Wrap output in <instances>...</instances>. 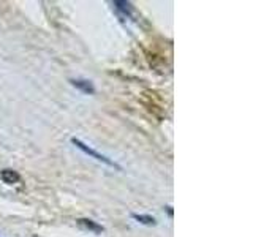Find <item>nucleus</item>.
Masks as SVG:
<instances>
[{
    "label": "nucleus",
    "mask_w": 253,
    "mask_h": 237,
    "mask_svg": "<svg viewBox=\"0 0 253 237\" xmlns=\"http://www.w3.org/2000/svg\"><path fill=\"white\" fill-rule=\"evenodd\" d=\"M71 142H73V144H75L79 150H81V152H84L85 155H89L90 158H93V160H97V161H100V163H103V164H106V166H109V168H116V169H119V171L122 169L117 163H114L113 160H109L108 157H105L103 154H100V152H97V150H93L92 147H89L87 144H84V142H83L81 139L73 138V139H71Z\"/></svg>",
    "instance_id": "obj_1"
},
{
    "label": "nucleus",
    "mask_w": 253,
    "mask_h": 237,
    "mask_svg": "<svg viewBox=\"0 0 253 237\" xmlns=\"http://www.w3.org/2000/svg\"><path fill=\"white\" fill-rule=\"evenodd\" d=\"M71 84H73L76 89H79L81 92L87 93V95H92L95 93V87L90 81H87V79H71L70 81Z\"/></svg>",
    "instance_id": "obj_2"
},
{
    "label": "nucleus",
    "mask_w": 253,
    "mask_h": 237,
    "mask_svg": "<svg viewBox=\"0 0 253 237\" xmlns=\"http://www.w3.org/2000/svg\"><path fill=\"white\" fill-rule=\"evenodd\" d=\"M0 179H2L6 185H13V184H18L21 180V176L13 169H3V171H0Z\"/></svg>",
    "instance_id": "obj_3"
},
{
    "label": "nucleus",
    "mask_w": 253,
    "mask_h": 237,
    "mask_svg": "<svg viewBox=\"0 0 253 237\" xmlns=\"http://www.w3.org/2000/svg\"><path fill=\"white\" fill-rule=\"evenodd\" d=\"M113 5L116 8V11L121 13L124 18H131V14H133V6H131V3H128V2H121V0H116V2H113Z\"/></svg>",
    "instance_id": "obj_4"
},
{
    "label": "nucleus",
    "mask_w": 253,
    "mask_h": 237,
    "mask_svg": "<svg viewBox=\"0 0 253 237\" xmlns=\"http://www.w3.org/2000/svg\"><path fill=\"white\" fill-rule=\"evenodd\" d=\"M78 223H79V226H83V228H85V229H90V231H95V233H101V231H103V228L98 226L97 223H93L92 220L81 218V220H78Z\"/></svg>",
    "instance_id": "obj_5"
},
{
    "label": "nucleus",
    "mask_w": 253,
    "mask_h": 237,
    "mask_svg": "<svg viewBox=\"0 0 253 237\" xmlns=\"http://www.w3.org/2000/svg\"><path fill=\"white\" fill-rule=\"evenodd\" d=\"M133 218L134 220H138V223H141V225H155L157 221H155V218L154 217H150V215H138V213H133Z\"/></svg>",
    "instance_id": "obj_6"
}]
</instances>
